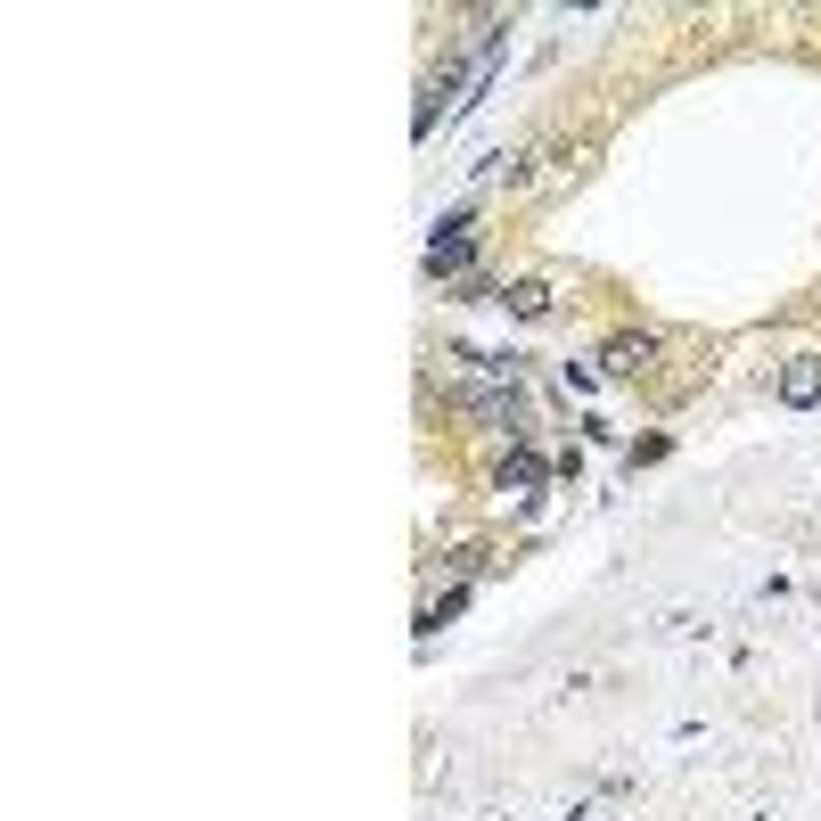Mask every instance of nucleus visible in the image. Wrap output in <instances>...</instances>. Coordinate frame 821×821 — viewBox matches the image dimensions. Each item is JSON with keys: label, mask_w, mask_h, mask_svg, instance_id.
<instances>
[{"label": "nucleus", "mask_w": 821, "mask_h": 821, "mask_svg": "<svg viewBox=\"0 0 821 821\" xmlns=\"http://www.w3.org/2000/svg\"><path fill=\"white\" fill-rule=\"evenodd\" d=\"M649 362H658V337H649V329H624V337L600 346V370H617V378H641Z\"/></svg>", "instance_id": "1"}, {"label": "nucleus", "mask_w": 821, "mask_h": 821, "mask_svg": "<svg viewBox=\"0 0 821 821\" xmlns=\"http://www.w3.org/2000/svg\"><path fill=\"white\" fill-rule=\"evenodd\" d=\"M469 256H477L469 230H435V239H428V280H460V271H469Z\"/></svg>", "instance_id": "2"}, {"label": "nucleus", "mask_w": 821, "mask_h": 821, "mask_svg": "<svg viewBox=\"0 0 821 821\" xmlns=\"http://www.w3.org/2000/svg\"><path fill=\"white\" fill-rule=\"evenodd\" d=\"M781 403H789V411L821 403V353H797V362L781 370Z\"/></svg>", "instance_id": "3"}, {"label": "nucleus", "mask_w": 821, "mask_h": 821, "mask_svg": "<svg viewBox=\"0 0 821 821\" xmlns=\"http://www.w3.org/2000/svg\"><path fill=\"white\" fill-rule=\"evenodd\" d=\"M501 304H510L518 321H542V312H551V288H542V280H518V288H510Z\"/></svg>", "instance_id": "4"}, {"label": "nucleus", "mask_w": 821, "mask_h": 821, "mask_svg": "<svg viewBox=\"0 0 821 821\" xmlns=\"http://www.w3.org/2000/svg\"><path fill=\"white\" fill-rule=\"evenodd\" d=\"M510 485H518V493H525V485H542V460H534V452L501 460V493H510Z\"/></svg>", "instance_id": "5"}]
</instances>
